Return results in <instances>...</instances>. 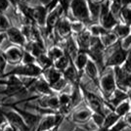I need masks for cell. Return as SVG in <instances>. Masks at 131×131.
Returning a JSON list of instances; mask_svg holds the SVG:
<instances>
[{
  "label": "cell",
  "instance_id": "cell-1",
  "mask_svg": "<svg viewBox=\"0 0 131 131\" xmlns=\"http://www.w3.org/2000/svg\"><path fill=\"white\" fill-rule=\"evenodd\" d=\"M128 51L122 48L119 39L113 46L105 49V69L121 67L128 55Z\"/></svg>",
  "mask_w": 131,
  "mask_h": 131
},
{
  "label": "cell",
  "instance_id": "cell-2",
  "mask_svg": "<svg viewBox=\"0 0 131 131\" xmlns=\"http://www.w3.org/2000/svg\"><path fill=\"white\" fill-rule=\"evenodd\" d=\"M69 11H71V20L70 21L80 22L84 24L86 27L94 24L90 17L86 0H72L71 2Z\"/></svg>",
  "mask_w": 131,
  "mask_h": 131
},
{
  "label": "cell",
  "instance_id": "cell-3",
  "mask_svg": "<svg viewBox=\"0 0 131 131\" xmlns=\"http://www.w3.org/2000/svg\"><path fill=\"white\" fill-rule=\"evenodd\" d=\"M115 89H116V83H115L114 69L107 68L100 75L99 79V90L102 94L103 99L108 101L113 95V93L115 91Z\"/></svg>",
  "mask_w": 131,
  "mask_h": 131
},
{
  "label": "cell",
  "instance_id": "cell-4",
  "mask_svg": "<svg viewBox=\"0 0 131 131\" xmlns=\"http://www.w3.org/2000/svg\"><path fill=\"white\" fill-rule=\"evenodd\" d=\"M111 3H112L111 0H105L104 3L101 5V10H100V15H99L98 23L107 30H112L118 23H120L112 14Z\"/></svg>",
  "mask_w": 131,
  "mask_h": 131
},
{
  "label": "cell",
  "instance_id": "cell-5",
  "mask_svg": "<svg viewBox=\"0 0 131 131\" xmlns=\"http://www.w3.org/2000/svg\"><path fill=\"white\" fill-rule=\"evenodd\" d=\"M42 72L43 71L36 64H29L17 67L9 73V75H22L26 77L37 78L42 74Z\"/></svg>",
  "mask_w": 131,
  "mask_h": 131
},
{
  "label": "cell",
  "instance_id": "cell-6",
  "mask_svg": "<svg viewBox=\"0 0 131 131\" xmlns=\"http://www.w3.org/2000/svg\"><path fill=\"white\" fill-rule=\"evenodd\" d=\"M55 35L57 38L60 40H66L69 38L70 36L72 35L71 32V21L68 17L63 16L59 20V22L57 23L56 27H55L54 30Z\"/></svg>",
  "mask_w": 131,
  "mask_h": 131
},
{
  "label": "cell",
  "instance_id": "cell-7",
  "mask_svg": "<svg viewBox=\"0 0 131 131\" xmlns=\"http://www.w3.org/2000/svg\"><path fill=\"white\" fill-rule=\"evenodd\" d=\"M63 16H64V11L60 4L56 6L52 11L48 12V15L46 18V23H45V29H46V33L48 35L52 34L57 23L59 22V20Z\"/></svg>",
  "mask_w": 131,
  "mask_h": 131
},
{
  "label": "cell",
  "instance_id": "cell-8",
  "mask_svg": "<svg viewBox=\"0 0 131 131\" xmlns=\"http://www.w3.org/2000/svg\"><path fill=\"white\" fill-rule=\"evenodd\" d=\"M63 115H49L45 116L44 118L40 119L38 125H37V131H50L51 129L57 128L61 121L63 120Z\"/></svg>",
  "mask_w": 131,
  "mask_h": 131
},
{
  "label": "cell",
  "instance_id": "cell-9",
  "mask_svg": "<svg viewBox=\"0 0 131 131\" xmlns=\"http://www.w3.org/2000/svg\"><path fill=\"white\" fill-rule=\"evenodd\" d=\"M3 115L5 116L6 120H8L10 124L16 126L17 128H19L21 131H29V128L26 125L22 116L17 112L10 111V112H7V113H3Z\"/></svg>",
  "mask_w": 131,
  "mask_h": 131
},
{
  "label": "cell",
  "instance_id": "cell-10",
  "mask_svg": "<svg viewBox=\"0 0 131 131\" xmlns=\"http://www.w3.org/2000/svg\"><path fill=\"white\" fill-rule=\"evenodd\" d=\"M91 40H92V35L90 34L87 27L83 31L75 35V42H77V47H78V51L86 52L91 45Z\"/></svg>",
  "mask_w": 131,
  "mask_h": 131
},
{
  "label": "cell",
  "instance_id": "cell-11",
  "mask_svg": "<svg viewBox=\"0 0 131 131\" xmlns=\"http://www.w3.org/2000/svg\"><path fill=\"white\" fill-rule=\"evenodd\" d=\"M23 53H24V51H22L19 47L12 46V47L7 48L3 55L5 57L6 62H9L10 64L16 65V64H19L20 62H22Z\"/></svg>",
  "mask_w": 131,
  "mask_h": 131
},
{
  "label": "cell",
  "instance_id": "cell-12",
  "mask_svg": "<svg viewBox=\"0 0 131 131\" xmlns=\"http://www.w3.org/2000/svg\"><path fill=\"white\" fill-rule=\"evenodd\" d=\"M83 72H85V74L87 75L89 79H91L93 83L95 84V86L99 89V79H100V72L97 68V66L95 65V63L91 61L90 59L88 60L87 64L84 68Z\"/></svg>",
  "mask_w": 131,
  "mask_h": 131
},
{
  "label": "cell",
  "instance_id": "cell-13",
  "mask_svg": "<svg viewBox=\"0 0 131 131\" xmlns=\"http://www.w3.org/2000/svg\"><path fill=\"white\" fill-rule=\"evenodd\" d=\"M47 15H48V11L45 6L40 5L34 7L32 10V22L38 25L39 27H45Z\"/></svg>",
  "mask_w": 131,
  "mask_h": 131
},
{
  "label": "cell",
  "instance_id": "cell-14",
  "mask_svg": "<svg viewBox=\"0 0 131 131\" xmlns=\"http://www.w3.org/2000/svg\"><path fill=\"white\" fill-rule=\"evenodd\" d=\"M16 111L18 112V114L22 116V118L25 121L26 125L29 128V130L31 128H34L35 126L38 125L39 121L41 119L40 115H33V114H30L28 112H26V111H23V110L20 109H16Z\"/></svg>",
  "mask_w": 131,
  "mask_h": 131
},
{
  "label": "cell",
  "instance_id": "cell-15",
  "mask_svg": "<svg viewBox=\"0 0 131 131\" xmlns=\"http://www.w3.org/2000/svg\"><path fill=\"white\" fill-rule=\"evenodd\" d=\"M32 86L35 91L42 94L43 96H51V95L54 94L53 90L51 89L50 85L48 84V82L46 81L43 77L36 78L34 83L32 84Z\"/></svg>",
  "mask_w": 131,
  "mask_h": 131
},
{
  "label": "cell",
  "instance_id": "cell-16",
  "mask_svg": "<svg viewBox=\"0 0 131 131\" xmlns=\"http://www.w3.org/2000/svg\"><path fill=\"white\" fill-rule=\"evenodd\" d=\"M6 35L8 36L9 40L17 45H24L26 43V37L24 36L23 32L16 27H10L7 29Z\"/></svg>",
  "mask_w": 131,
  "mask_h": 131
},
{
  "label": "cell",
  "instance_id": "cell-17",
  "mask_svg": "<svg viewBox=\"0 0 131 131\" xmlns=\"http://www.w3.org/2000/svg\"><path fill=\"white\" fill-rule=\"evenodd\" d=\"M42 73L44 74L43 78L48 82V84L50 86L53 85L55 82H57L60 78L63 77V73L58 71V70H56L54 67H51L49 69L43 71Z\"/></svg>",
  "mask_w": 131,
  "mask_h": 131
},
{
  "label": "cell",
  "instance_id": "cell-18",
  "mask_svg": "<svg viewBox=\"0 0 131 131\" xmlns=\"http://www.w3.org/2000/svg\"><path fill=\"white\" fill-rule=\"evenodd\" d=\"M91 116H92V112L88 108H84L78 110L74 114H72V120L78 123H86L91 119Z\"/></svg>",
  "mask_w": 131,
  "mask_h": 131
},
{
  "label": "cell",
  "instance_id": "cell-19",
  "mask_svg": "<svg viewBox=\"0 0 131 131\" xmlns=\"http://www.w3.org/2000/svg\"><path fill=\"white\" fill-rule=\"evenodd\" d=\"M88 60H89V58H88L87 54L85 52L78 51L77 57L74 58V60L72 61L73 62V65H74V67H75V69L77 70L78 72L83 73L84 68H85V66L87 64Z\"/></svg>",
  "mask_w": 131,
  "mask_h": 131
},
{
  "label": "cell",
  "instance_id": "cell-20",
  "mask_svg": "<svg viewBox=\"0 0 131 131\" xmlns=\"http://www.w3.org/2000/svg\"><path fill=\"white\" fill-rule=\"evenodd\" d=\"M99 38L101 40L103 46L105 47V49H107V48H109L111 46H113V45L118 40L117 36L113 32V30H108L107 32L104 33V34H103L102 36H100Z\"/></svg>",
  "mask_w": 131,
  "mask_h": 131
},
{
  "label": "cell",
  "instance_id": "cell-21",
  "mask_svg": "<svg viewBox=\"0 0 131 131\" xmlns=\"http://www.w3.org/2000/svg\"><path fill=\"white\" fill-rule=\"evenodd\" d=\"M120 118H121V117H119L116 114H115V113L112 111L110 114L105 115L103 125H102V127H101L100 129H102L103 131H107L108 129H110L113 125H115V123H116Z\"/></svg>",
  "mask_w": 131,
  "mask_h": 131
},
{
  "label": "cell",
  "instance_id": "cell-22",
  "mask_svg": "<svg viewBox=\"0 0 131 131\" xmlns=\"http://www.w3.org/2000/svg\"><path fill=\"white\" fill-rule=\"evenodd\" d=\"M112 30H113V32L117 36V38L120 40V39L124 38L125 36L130 34L131 27L124 25V24H122V23H118Z\"/></svg>",
  "mask_w": 131,
  "mask_h": 131
},
{
  "label": "cell",
  "instance_id": "cell-23",
  "mask_svg": "<svg viewBox=\"0 0 131 131\" xmlns=\"http://www.w3.org/2000/svg\"><path fill=\"white\" fill-rule=\"evenodd\" d=\"M115 114L118 115L119 117H124L128 113H130V103H129V98L126 99L125 101L121 102L119 105H117L115 107L114 111H113Z\"/></svg>",
  "mask_w": 131,
  "mask_h": 131
},
{
  "label": "cell",
  "instance_id": "cell-24",
  "mask_svg": "<svg viewBox=\"0 0 131 131\" xmlns=\"http://www.w3.org/2000/svg\"><path fill=\"white\" fill-rule=\"evenodd\" d=\"M71 61L72 60H71V58L65 53V55H64L63 57H61L60 59H58L57 61H55L54 64H53V67H54L56 70H58L59 71L63 72L64 71L67 70V68H68L69 66L71 65Z\"/></svg>",
  "mask_w": 131,
  "mask_h": 131
},
{
  "label": "cell",
  "instance_id": "cell-25",
  "mask_svg": "<svg viewBox=\"0 0 131 131\" xmlns=\"http://www.w3.org/2000/svg\"><path fill=\"white\" fill-rule=\"evenodd\" d=\"M35 62L37 63L36 65L38 66L42 71H45V70L49 69L51 67H53V64H54V63L51 61V59L47 56L46 53H44V54L38 56L37 58H35Z\"/></svg>",
  "mask_w": 131,
  "mask_h": 131
},
{
  "label": "cell",
  "instance_id": "cell-26",
  "mask_svg": "<svg viewBox=\"0 0 131 131\" xmlns=\"http://www.w3.org/2000/svg\"><path fill=\"white\" fill-rule=\"evenodd\" d=\"M46 54H47V56L51 59V61L54 63L55 61L60 59L61 57H63V56L65 55V51H64L63 48H61L60 46L54 45V46H52V47L46 52Z\"/></svg>",
  "mask_w": 131,
  "mask_h": 131
},
{
  "label": "cell",
  "instance_id": "cell-27",
  "mask_svg": "<svg viewBox=\"0 0 131 131\" xmlns=\"http://www.w3.org/2000/svg\"><path fill=\"white\" fill-rule=\"evenodd\" d=\"M120 20H121L120 23L131 27V8H129L128 6L121 7L119 14V21Z\"/></svg>",
  "mask_w": 131,
  "mask_h": 131
},
{
  "label": "cell",
  "instance_id": "cell-28",
  "mask_svg": "<svg viewBox=\"0 0 131 131\" xmlns=\"http://www.w3.org/2000/svg\"><path fill=\"white\" fill-rule=\"evenodd\" d=\"M87 29L89 30L90 34H91L92 36H94V37H100V36H102L104 33H106L108 31V30L105 29L104 27H102L99 23L90 25L89 27H87Z\"/></svg>",
  "mask_w": 131,
  "mask_h": 131
},
{
  "label": "cell",
  "instance_id": "cell-29",
  "mask_svg": "<svg viewBox=\"0 0 131 131\" xmlns=\"http://www.w3.org/2000/svg\"><path fill=\"white\" fill-rule=\"evenodd\" d=\"M58 99H59L60 107H71V108H72V106H71V98L70 94L62 93L60 96L58 97Z\"/></svg>",
  "mask_w": 131,
  "mask_h": 131
},
{
  "label": "cell",
  "instance_id": "cell-30",
  "mask_svg": "<svg viewBox=\"0 0 131 131\" xmlns=\"http://www.w3.org/2000/svg\"><path fill=\"white\" fill-rule=\"evenodd\" d=\"M71 32L74 33L75 35L80 33L81 31H83L86 27L84 24H82L80 22H77V21H71Z\"/></svg>",
  "mask_w": 131,
  "mask_h": 131
},
{
  "label": "cell",
  "instance_id": "cell-31",
  "mask_svg": "<svg viewBox=\"0 0 131 131\" xmlns=\"http://www.w3.org/2000/svg\"><path fill=\"white\" fill-rule=\"evenodd\" d=\"M68 83H69V82L67 81L64 77H62V78H60L57 82H55L53 85H51L50 87H51V89H52L53 91H63V90L67 87Z\"/></svg>",
  "mask_w": 131,
  "mask_h": 131
},
{
  "label": "cell",
  "instance_id": "cell-32",
  "mask_svg": "<svg viewBox=\"0 0 131 131\" xmlns=\"http://www.w3.org/2000/svg\"><path fill=\"white\" fill-rule=\"evenodd\" d=\"M122 69V71H124L127 73H131V49L128 51V55L126 57L124 63L120 67Z\"/></svg>",
  "mask_w": 131,
  "mask_h": 131
},
{
  "label": "cell",
  "instance_id": "cell-33",
  "mask_svg": "<svg viewBox=\"0 0 131 131\" xmlns=\"http://www.w3.org/2000/svg\"><path fill=\"white\" fill-rule=\"evenodd\" d=\"M22 62L24 65H29V64H35V58L30 54L28 51H24L23 53Z\"/></svg>",
  "mask_w": 131,
  "mask_h": 131
},
{
  "label": "cell",
  "instance_id": "cell-34",
  "mask_svg": "<svg viewBox=\"0 0 131 131\" xmlns=\"http://www.w3.org/2000/svg\"><path fill=\"white\" fill-rule=\"evenodd\" d=\"M126 126H127V124H126V122L124 121V119L123 118H120L115 125H113L107 131H122Z\"/></svg>",
  "mask_w": 131,
  "mask_h": 131
},
{
  "label": "cell",
  "instance_id": "cell-35",
  "mask_svg": "<svg viewBox=\"0 0 131 131\" xmlns=\"http://www.w3.org/2000/svg\"><path fill=\"white\" fill-rule=\"evenodd\" d=\"M8 28H10V23L8 21V19L3 14H0V29L7 30Z\"/></svg>",
  "mask_w": 131,
  "mask_h": 131
},
{
  "label": "cell",
  "instance_id": "cell-36",
  "mask_svg": "<svg viewBox=\"0 0 131 131\" xmlns=\"http://www.w3.org/2000/svg\"><path fill=\"white\" fill-rule=\"evenodd\" d=\"M120 42H121V46L124 50H128L131 48V34L125 36L124 38L120 39Z\"/></svg>",
  "mask_w": 131,
  "mask_h": 131
},
{
  "label": "cell",
  "instance_id": "cell-37",
  "mask_svg": "<svg viewBox=\"0 0 131 131\" xmlns=\"http://www.w3.org/2000/svg\"><path fill=\"white\" fill-rule=\"evenodd\" d=\"M9 7L8 0H0V14H2L4 11H6Z\"/></svg>",
  "mask_w": 131,
  "mask_h": 131
},
{
  "label": "cell",
  "instance_id": "cell-38",
  "mask_svg": "<svg viewBox=\"0 0 131 131\" xmlns=\"http://www.w3.org/2000/svg\"><path fill=\"white\" fill-rule=\"evenodd\" d=\"M6 59L5 57H4V55L3 53H1L0 52V72H2L3 70L5 69V66H6Z\"/></svg>",
  "mask_w": 131,
  "mask_h": 131
},
{
  "label": "cell",
  "instance_id": "cell-39",
  "mask_svg": "<svg viewBox=\"0 0 131 131\" xmlns=\"http://www.w3.org/2000/svg\"><path fill=\"white\" fill-rule=\"evenodd\" d=\"M2 131H21L19 128H17L16 126L12 125V124H6L5 126H4V128H3V130Z\"/></svg>",
  "mask_w": 131,
  "mask_h": 131
},
{
  "label": "cell",
  "instance_id": "cell-40",
  "mask_svg": "<svg viewBox=\"0 0 131 131\" xmlns=\"http://www.w3.org/2000/svg\"><path fill=\"white\" fill-rule=\"evenodd\" d=\"M122 118H123V119H124V121L126 122L127 126H128V125L131 126V113H128V114H127L124 117H122Z\"/></svg>",
  "mask_w": 131,
  "mask_h": 131
},
{
  "label": "cell",
  "instance_id": "cell-41",
  "mask_svg": "<svg viewBox=\"0 0 131 131\" xmlns=\"http://www.w3.org/2000/svg\"><path fill=\"white\" fill-rule=\"evenodd\" d=\"M87 1H89V2H91V3H93V4H95V5H99L101 6L103 3H104L105 0H87Z\"/></svg>",
  "mask_w": 131,
  "mask_h": 131
},
{
  "label": "cell",
  "instance_id": "cell-42",
  "mask_svg": "<svg viewBox=\"0 0 131 131\" xmlns=\"http://www.w3.org/2000/svg\"><path fill=\"white\" fill-rule=\"evenodd\" d=\"M5 121H6L5 116H4V115H3V113H2V112H0V126L2 125Z\"/></svg>",
  "mask_w": 131,
  "mask_h": 131
},
{
  "label": "cell",
  "instance_id": "cell-43",
  "mask_svg": "<svg viewBox=\"0 0 131 131\" xmlns=\"http://www.w3.org/2000/svg\"><path fill=\"white\" fill-rule=\"evenodd\" d=\"M39 1L41 2L42 6H45V7H46V6L49 5V3L51 2V1H52V0H39Z\"/></svg>",
  "mask_w": 131,
  "mask_h": 131
},
{
  "label": "cell",
  "instance_id": "cell-44",
  "mask_svg": "<svg viewBox=\"0 0 131 131\" xmlns=\"http://www.w3.org/2000/svg\"><path fill=\"white\" fill-rule=\"evenodd\" d=\"M31 0H19V3H22V4H27L29 3Z\"/></svg>",
  "mask_w": 131,
  "mask_h": 131
},
{
  "label": "cell",
  "instance_id": "cell-45",
  "mask_svg": "<svg viewBox=\"0 0 131 131\" xmlns=\"http://www.w3.org/2000/svg\"><path fill=\"white\" fill-rule=\"evenodd\" d=\"M5 38V34L4 33H0V44L3 41V39Z\"/></svg>",
  "mask_w": 131,
  "mask_h": 131
},
{
  "label": "cell",
  "instance_id": "cell-46",
  "mask_svg": "<svg viewBox=\"0 0 131 131\" xmlns=\"http://www.w3.org/2000/svg\"><path fill=\"white\" fill-rule=\"evenodd\" d=\"M73 131H85V130H84L83 128H79V127H77V128H75Z\"/></svg>",
  "mask_w": 131,
  "mask_h": 131
},
{
  "label": "cell",
  "instance_id": "cell-47",
  "mask_svg": "<svg viewBox=\"0 0 131 131\" xmlns=\"http://www.w3.org/2000/svg\"><path fill=\"white\" fill-rule=\"evenodd\" d=\"M127 94H128V97H131V88L127 91Z\"/></svg>",
  "mask_w": 131,
  "mask_h": 131
},
{
  "label": "cell",
  "instance_id": "cell-48",
  "mask_svg": "<svg viewBox=\"0 0 131 131\" xmlns=\"http://www.w3.org/2000/svg\"><path fill=\"white\" fill-rule=\"evenodd\" d=\"M129 103H130V113H131V97H129Z\"/></svg>",
  "mask_w": 131,
  "mask_h": 131
},
{
  "label": "cell",
  "instance_id": "cell-49",
  "mask_svg": "<svg viewBox=\"0 0 131 131\" xmlns=\"http://www.w3.org/2000/svg\"><path fill=\"white\" fill-rule=\"evenodd\" d=\"M130 34H131V32H130Z\"/></svg>",
  "mask_w": 131,
  "mask_h": 131
},
{
  "label": "cell",
  "instance_id": "cell-50",
  "mask_svg": "<svg viewBox=\"0 0 131 131\" xmlns=\"http://www.w3.org/2000/svg\"><path fill=\"white\" fill-rule=\"evenodd\" d=\"M130 49H131V48H130Z\"/></svg>",
  "mask_w": 131,
  "mask_h": 131
}]
</instances>
